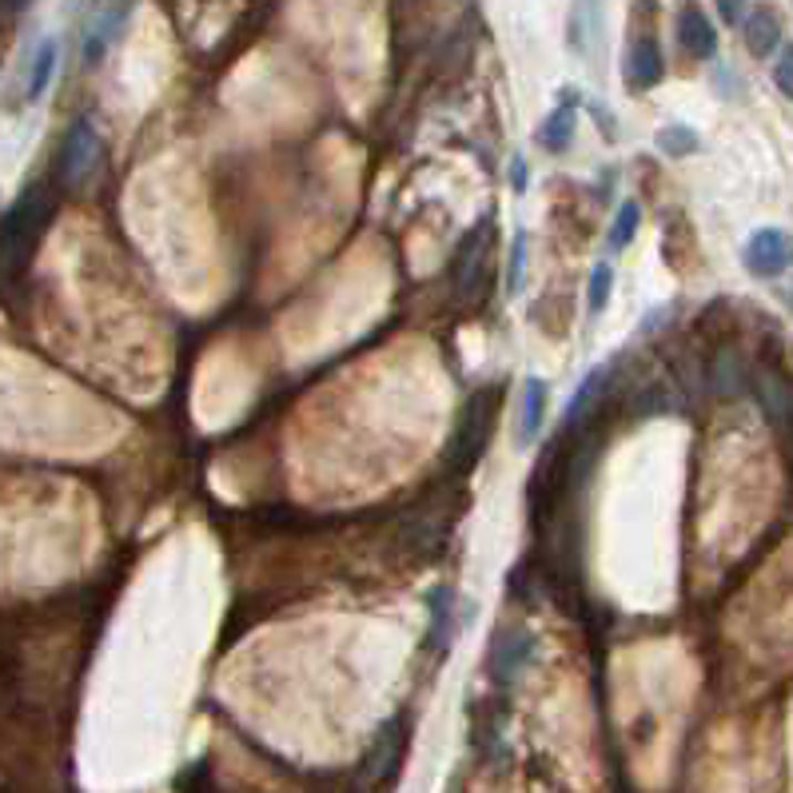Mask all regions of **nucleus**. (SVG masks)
<instances>
[{
  "mask_svg": "<svg viewBox=\"0 0 793 793\" xmlns=\"http://www.w3.org/2000/svg\"><path fill=\"white\" fill-rule=\"evenodd\" d=\"M531 655H535L531 635H498V642L491 646V674L503 686H511L526 670Z\"/></svg>",
  "mask_w": 793,
  "mask_h": 793,
  "instance_id": "obj_8",
  "label": "nucleus"
},
{
  "mask_svg": "<svg viewBox=\"0 0 793 793\" xmlns=\"http://www.w3.org/2000/svg\"><path fill=\"white\" fill-rule=\"evenodd\" d=\"M56 64H60V44L56 37H44L37 44V56L29 64V80H24V100H40L49 92L52 76H56Z\"/></svg>",
  "mask_w": 793,
  "mask_h": 793,
  "instance_id": "obj_11",
  "label": "nucleus"
},
{
  "mask_svg": "<svg viewBox=\"0 0 793 793\" xmlns=\"http://www.w3.org/2000/svg\"><path fill=\"white\" fill-rule=\"evenodd\" d=\"M526 251H531V236H526V231H515L511 251H506V296L511 299L523 296V288H526Z\"/></svg>",
  "mask_w": 793,
  "mask_h": 793,
  "instance_id": "obj_14",
  "label": "nucleus"
},
{
  "mask_svg": "<svg viewBox=\"0 0 793 793\" xmlns=\"http://www.w3.org/2000/svg\"><path fill=\"white\" fill-rule=\"evenodd\" d=\"M4 4H9V9H24V4H29V0H4Z\"/></svg>",
  "mask_w": 793,
  "mask_h": 793,
  "instance_id": "obj_22",
  "label": "nucleus"
},
{
  "mask_svg": "<svg viewBox=\"0 0 793 793\" xmlns=\"http://www.w3.org/2000/svg\"><path fill=\"white\" fill-rule=\"evenodd\" d=\"M678 44L686 49V56L694 60H710L718 52V29L710 24V17H706L698 4H682L678 9Z\"/></svg>",
  "mask_w": 793,
  "mask_h": 793,
  "instance_id": "obj_5",
  "label": "nucleus"
},
{
  "mask_svg": "<svg viewBox=\"0 0 793 793\" xmlns=\"http://www.w3.org/2000/svg\"><path fill=\"white\" fill-rule=\"evenodd\" d=\"M610 291H615V268L603 259V264H595L590 284H586V311H590V316H603L606 303H610Z\"/></svg>",
  "mask_w": 793,
  "mask_h": 793,
  "instance_id": "obj_15",
  "label": "nucleus"
},
{
  "mask_svg": "<svg viewBox=\"0 0 793 793\" xmlns=\"http://www.w3.org/2000/svg\"><path fill=\"white\" fill-rule=\"evenodd\" d=\"M451 590H435V598H431V610H435V622H431V638H435L439 646H443V638H446V618H451Z\"/></svg>",
  "mask_w": 793,
  "mask_h": 793,
  "instance_id": "obj_18",
  "label": "nucleus"
},
{
  "mask_svg": "<svg viewBox=\"0 0 793 793\" xmlns=\"http://www.w3.org/2000/svg\"><path fill=\"white\" fill-rule=\"evenodd\" d=\"M603 379H606V368H595L590 375L583 379V383H578V391L570 395V403H566V411H563V423L566 426L578 423V415H583L586 406H590V399L598 395V383H603Z\"/></svg>",
  "mask_w": 793,
  "mask_h": 793,
  "instance_id": "obj_16",
  "label": "nucleus"
},
{
  "mask_svg": "<svg viewBox=\"0 0 793 793\" xmlns=\"http://www.w3.org/2000/svg\"><path fill=\"white\" fill-rule=\"evenodd\" d=\"M742 37L750 56L765 60L770 52L782 49V17H777L770 4H758V9H750V17L742 20Z\"/></svg>",
  "mask_w": 793,
  "mask_h": 793,
  "instance_id": "obj_7",
  "label": "nucleus"
},
{
  "mask_svg": "<svg viewBox=\"0 0 793 793\" xmlns=\"http://www.w3.org/2000/svg\"><path fill=\"white\" fill-rule=\"evenodd\" d=\"M124 20H128V0H112L89 20V29H84V64H100V56L112 49V40L124 29Z\"/></svg>",
  "mask_w": 793,
  "mask_h": 793,
  "instance_id": "obj_4",
  "label": "nucleus"
},
{
  "mask_svg": "<svg viewBox=\"0 0 793 793\" xmlns=\"http://www.w3.org/2000/svg\"><path fill=\"white\" fill-rule=\"evenodd\" d=\"M52 219V199L44 192H24L9 208L4 224H0V259H4V268H17L29 259V251L37 248L40 231L44 224Z\"/></svg>",
  "mask_w": 793,
  "mask_h": 793,
  "instance_id": "obj_1",
  "label": "nucleus"
},
{
  "mask_svg": "<svg viewBox=\"0 0 793 793\" xmlns=\"http://www.w3.org/2000/svg\"><path fill=\"white\" fill-rule=\"evenodd\" d=\"M546 423V383L538 375H526L523 399H518V443L531 446Z\"/></svg>",
  "mask_w": 793,
  "mask_h": 793,
  "instance_id": "obj_9",
  "label": "nucleus"
},
{
  "mask_svg": "<svg viewBox=\"0 0 793 793\" xmlns=\"http://www.w3.org/2000/svg\"><path fill=\"white\" fill-rule=\"evenodd\" d=\"M718 12H722L725 24H738V20H745V0H718Z\"/></svg>",
  "mask_w": 793,
  "mask_h": 793,
  "instance_id": "obj_20",
  "label": "nucleus"
},
{
  "mask_svg": "<svg viewBox=\"0 0 793 793\" xmlns=\"http://www.w3.org/2000/svg\"><path fill=\"white\" fill-rule=\"evenodd\" d=\"M638 224H642V208H638L635 199H626L622 208H618V216L610 219V231H606V251L618 256V251L630 248V239L638 236Z\"/></svg>",
  "mask_w": 793,
  "mask_h": 793,
  "instance_id": "obj_12",
  "label": "nucleus"
},
{
  "mask_svg": "<svg viewBox=\"0 0 793 793\" xmlns=\"http://www.w3.org/2000/svg\"><path fill=\"white\" fill-rule=\"evenodd\" d=\"M774 84L785 100H793V44H782L774 60Z\"/></svg>",
  "mask_w": 793,
  "mask_h": 793,
  "instance_id": "obj_17",
  "label": "nucleus"
},
{
  "mask_svg": "<svg viewBox=\"0 0 793 793\" xmlns=\"http://www.w3.org/2000/svg\"><path fill=\"white\" fill-rule=\"evenodd\" d=\"M100 164V136L89 120H76L64 136V148H60V176L69 188H80L84 179L92 176V168Z\"/></svg>",
  "mask_w": 793,
  "mask_h": 793,
  "instance_id": "obj_3",
  "label": "nucleus"
},
{
  "mask_svg": "<svg viewBox=\"0 0 793 793\" xmlns=\"http://www.w3.org/2000/svg\"><path fill=\"white\" fill-rule=\"evenodd\" d=\"M575 128H578L575 104H558V109L546 112L543 124H538V132H535L538 148H546L550 156H563V152L570 148V140H575Z\"/></svg>",
  "mask_w": 793,
  "mask_h": 793,
  "instance_id": "obj_10",
  "label": "nucleus"
},
{
  "mask_svg": "<svg viewBox=\"0 0 793 793\" xmlns=\"http://www.w3.org/2000/svg\"><path fill=\"white\" fill-rule=\"evenodd\" d=\"M742 264L750 276L758 279H777L793 268V236L782 228H762L750 236L742 251Z\"/></svg>",
  "mask_w": 793,
  "mask_h": 793,
  "instance_id": "obj_2",
  "label": "nucleus"
},
{
  "mask_svg": "<svg viewBox=\"0 0 793 793\" xmlns=\"http://www.w3.org/2000/svg\"><path fill=\"white\" fill-rule=\"evenodd\" d=\"M506 184H511V192L515 196H526V188H531V164H526V156H511V168H506Z\"/></svg>",
  "mask_w": 793,
  "mask_h": 793,
  "instance_id": "obj_19",
  "label": "nucleus"
},
{
  "mask_svg": "<svg viewBox=\"0 0 793 793\" xmlns=\"http://www.w3.org/2000/svg\"><path fill=\"white\" fill-rule=\"evenodd\" d=\"M590 112H595V120H598V128H603V136H606V140H615V136H618L615 116H606V109H598V104H590Z\"/></svg>",
  "mask_w": 793,
  "mask_h": 793,
  "instance_id": "obj_21",
  "label": "nucleus"
},
{
  "mask_svg": "<svg viewBox=\"0 0 793 793\" xmlns=\"http://www.w3.org/2000/svg\"><path fill=\"white\" fill-rule=\"evenodd\" d=\"M666 76V60L658 40L646 32V37H635L630 52H626V84L630 89H655L658 80Z\"/></svg>",
  "mask_w": 793,
  "mask_h": 793,
  "instance_id": "obj_6",
  "label": "nucleus"
},
{
  "mask_svg": "<svg viewBox=\"0 0 793 793\" xmlns=\"http://www.w3.org/2000/svg\"><path fill=\"white\" fill-rule=\"evenodd\" d=\"M702 148V140H698L694 128H686V124H666L658 128V152L670 159H682V156H694Z\"/></svg>",
  "mask_w": 793,
  "mask_h": 793,
  "instance_id": "obj_13",
  "label": "nucleus"
}]
</instances>
